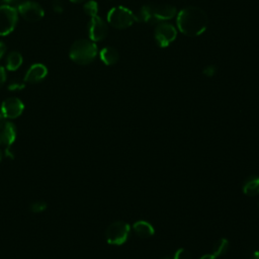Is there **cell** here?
Here are the masks:
<instances>
[{"label": "cell", "mask_w": 259, "mask_h": 259, "mask_svg": "<svg viewBox=\"0 0 259 259\" xmlns=\"http://www.w3.org/2000/svg\"><path fill=\"white\" fill-rule=\"evenodd\" d=\"M176 23L178 29L187 36L200 35L207 27L206 13L199 7L188 6L179 11Z\"/></svg>", "instance_id": "1"}, {"label": "cell", "mask_w": 259, "mask_h": 259, "mask_svg": "<svg viewBox=\"0 0 259 259\" xmlns=\"http://www.w3.org/2000/svg\"><path fill=\"white\" fill-rule=\"evenodd\" d=\"M176 14V8L166 3H148L141 7L136 14V20L148 24H159L161 21L169 20Z\"/></svg>", "instance_id": "2"}, {"label": "cell", "mask_w": 259, "mask_h": 259, "mask_svg": "<svg viewBox=\"0 0 259 259\" xmlns=\"http://www.w3.org/2000/svg\"><path fill=\"white\" fill-rule=\"evenodd\" d=\"M97 55V47L92 40L79 39L70 48V59L78 65H88L94 61Z\"/></svg>", "instance_id": "3"}, {"label": "cell", "mask_w": 259, "mask_h": 259, "mask_svg": "<svg viewBox=\"0 0 259 259\" xmlns=\"http://www.w3.org/2000/svg\"><path fill=\"white\" fill-rule=\"evenodd\" d=\"M107 21L111 26L117 29H124L130 27L137 20L136 15L128 8L116 6L108 11Z\"/></svg>", "instance_id": "4"}, {"label": "cell", "mask_w": 259, "mask_h": 259, "mask_svg": "<svg viewBox=\"0 0 259 259\" xmlns=\"http://www.w3.org/2000/svg\"><path fill=\"white\" fill-rule=\"evenodd\" d=\"M131 233V227L127 223L117 221L111 223L105 232V238L110 245H122L126 242Z\"/></svg>", "instance_id": "5"}, {"label": "cell", "mask_w": 259, "mask_h": 259, "mask_svg": "<svg viewBox=\"0 0 259 259\" xmlns=\"http://www.w3.org/2000/svg\"><path fill=\"white\" fill-rule=\"evenodd\" d=\"M18 19V11L10 5L0 6V35L9 34L15 27Z\"/></svg>", "instance_id": "6"}, {"label": "cell", "mask_w": 259, "mask_h": 259, "mask_svg": "<svg viewBox=\"0 0 259 259\" xmlns=\"http://www.w3.org/2000/svg\"><path fill=\"white\" fill-rule=\"evenodd\" d=\"M155 40L161 48L168 47L177 36V30L171 23L161 22L155 28Z\"/></svg>", "instance_id": "7"}, {"label": "cell", "mask_w": 259, "mask_h": 259, "mask_svg": "<svg viewBox=\"0 0 259 259\" xmlns=\"http://www.w3.org/2000/svg\"><path fill=\"white\" fill-rule=\"evenodd\" d=\"M17 11L25 20L29 22H36L40 20L45 15L42 7L33 1H24L20 3L18 5Z\"/></svg>", "instance_id": "8"}, {"label": "cell", "mask_w": 259, "mask_h": 259, "mask_svg": "<svg viewBox=\"0 0 259 259\" xmlns=\"http://www.w3.org/2000/svg\"><path fill=\"white\" fill-rule=\"evenodd\" d=\"M108 27L106 22L99 16L91 17L88 25L89 37L92 41H100L107 35Z\"/></svg>", "instance_id": "9"}, {"label": "cell", "mask_w": 259, "mask_h": 259, "mask_svg": "<svg viewBox=\"0 0 259 259\" xmlns=\"http://www.w3.org/2000/svg\"><path fill=\"white\" fill-rule=\"evenodd\" d=\"M24 109L22 101L16 97H9L1 104V114L5 118H16Z\"/></svg>", "instance_id": "10"}, {"label": "cell", "mask_w": 259, "mask_h": 259, "mask_svg": "<svg viewBox=\"0 0 259 259\" xmlns=\"http://www.w3.org/2000/svg\"><path fill=\"white\" fill-rule=\"evenodd\" d=\"M16 139V127L11 122L3 118L0 120V146L6 150L10 149V146Z\"/></svg>", "instance_id": "11"}, {"label": "cell", "mask_w": 259, "mask_h": 259, "mask_svg": "<svg viewBox=\"0 0 259 259\" xmlns=\"http://www.w3.org/2000/svg\"><path fill=\"white\" fill-rule=\"evenodd\" d=\"M48 74V69L42 64L32 65L26 72L23 81L25 83H37L46 78Z\"/></svg>", "instance_id": "12"}, {"label": "cell", "mask_w": 259, "mask_h": 259, "mask_svg": "<svg viewBox=\"0 0 259 259\" xmlns=\"http://www.w3.org/2000/svg\"><path fill=\"white\" fill-rule=\"evenodd\" d=\"M100 59L105 65L112 66L118 62L119 54L114 48L105 47L100 52Z\"/></svg>", "instance_id": "13"}, {"label": "cell", "mask_w": 259, "mask_h": 259, "mask_svg": "<svg viewBox=\"0 0 259 259\" xmlns=\"http://www.w3.org/2000/svg\"><path fill=\"white\" fill-rule=\"evenodd\" d=\"M135 233L140 237V238H149L154 235V228L153 226L146 222V221H138L134 224L133 226Z\"/></svg>", "instance_id": "14"}, {"label": "cell", "mask_w": 259, "mask_h": 259, "mask_svg": "<svg viewBox=\"0 0 259 259\" xmlns=\"http://www.w3.org/2000/svg\"><path fill=\"white\" fill-rule=\"evenodd\" d=\"M243 192L248 196H255L259 194V177L252 176L248 178L243 185Z\"/></svg>", "instance_id": "15"}, {"label": "cell", "mask_w": 259, "mask_h": 259, "mask_svg": "<svg viewBox=\"0 0 259 259\" xmlns=\"http://www.w3.org/2000/svg\"><path fill=\"white\" fill-rule=\"evenodd\" d=\"M22 62H23V59H22V56L20 55V53L15 52V51L10 52L7 56L6 68L9 71H15L22 65Z\"/></svg>", "instance_id": "16"}, {"label": "cell", "mask_w": 259, "mask_h": 259, "mask_svg": "<svg viewBox=\"0 0 259 259\" xmlns=\"http://www.w3.org/2000/svg\"><path fill=\"white\" fill-rule=\"evenodd\" d=\"M228 248H229V241L227 239H220L214 243L211 254L218 258L224 255L227 252Z\"/></svg>", "instance_id": "17"}, {"label": "cell", "mask_w": 259, "mask_h": 259, "mask_svg": "<svg viewBox=\"0 0 259 259\" xmlns=\"http://www.w3.org/2000/svg\"><path fill=\"white\" fill-rule=\"evenodd\" d=\"M83 9L85 11V13L91 17L93 16H96L97 15V12H98V4L96 1L94 0H89L87 1L84 6H83Z\"/></svg>", "instance_id": "18"}, {"label": "cell", "mask_w": 259, "mask_h": 259, "mask_svg": "<svg viewBox=\"0 0 259 259\" xmlns=\"http://www.w3.org/2000/svg\"><path fill=\"white\" fill-rule=\"evenodd\" d=\"M47 208V203L45 201H34L29 205V209L32 212H41Z\"/></svg>", "instance_id": "19"}, {"label": "cell", "mask_w": 259, "mask_h": 259, "mask_svg": "<svg viewBox=\"0 0 259 259\" xmlns=\"http://www.w3.org/2000/svg\"><path fill=\"white\" fill-rule=\"evenodd\" d=\"M25 86V82L21 81L19 79H14L8 84V89L10 91H15V90H21Z\"/></svg>", "instance_id": "20"}, {"label": "cell", "mask_w": 259, "mask_h": 259, "mask_svg": "<svg viewBox=\"0 0 259 259\" xmlns=\"http://www.w3.org/2000/svg\"><path fill=\"white\" fill-rule=\"evenodd\" d=\"M172 259H191V257H190V253L186 249L180 248L176 251Z\"/></svg>", "instance_id": "21"}, {"label": "cell", "mask_w": 259, "mask_h": 259, "mask_svg": "<svg viewBox=\"0 0 259 259\" xmlns=\"http://www.w3.org/2000/svg\"><path fill=\"white\" fill-rule=\"evenodd\" d=\"M52 7H53V10L57 13H61L63 11V3L61 0H53Z\"/></svg>", "instance_id": "22"}, {"label": "cell", "mask_w": 259, "mask_h": 259, "mask_svg": "<svg viewBox=\"0 0 259 259\" xmlns=\"http://www.w3.org/2000/svg\"><path fill=\"white\" fill-rule=\"evenodd\" d=\"M215 72H217V69H215V67L212 66V65H208V66H206V67L203 69V74L206 75V76H208V77L213 76V75L215 74Z\"/></svg>", "instance_id": "23"}, {"label": "cell", "mask_w": 259, "mask_h": 259, "mask_svg": "<svg viewBox=\"0 0 259 259\" xmlns=\"http://www.w3.org/2000/svg\"><path fill=\"white\" fill-rule=\"evenodd\" d=\"M5 81H6V73L4 68L0 66V88L4 85Z\"/></svg>", "instance_id": "24"}, {"label": "cell", "mask_w": 259, "mask_h": 259, "mask_svg": "<svg viewBox=\"0 0 259 259\" xmlns=\"http://www.w3.org/2000/svg\"><path fill=\"white\" fill-rule=\"evenodd\" d=\"M5 53H6V46L3 41L0 40V59L5 55Z\"/></svg>", "instance_id": "25"}, {"label": "cell", "mask_w": 259, "mask_h": 259, "mask_svg": "<svg viewBox=\"0 0 259 259\" xmlns=\"http://www.w3.org/2000/svg\"><path fill=\"white\" fill-rule=\"evenodd\" d=\"M199 259H218V258L214 257L212 254H205V255H202Z\"/></svg>", "instance_id": "26"}, {"label": "cell", "mask_w": 259, "mask_h": 259, "mask_svg": "<svg viewBox=\"0 0 259 259\" xmlns=\"http://www.w3.org/2000/svg\"><path fill=\"white\" fill-rule=\"evenodd\" d=\"M251 259H259V251H255V252L252 254Z\"/></svg>", "instance_id": "27"}, {"label": "cell", "mask_w": 259, "mask_h": 259, "mask_svg": "<svg viewBox=\"0 0 259 259\" xmlns=\"http://www.w3.org/2000/svg\"><path fill=\"white\" fill-rule=\"evenodd\" d=\"M5 3H7V4H12V3H16L17 1H19V0H3Z\"/></svg>", "instance_id": "28"}, {"label": "cell", "mask_w": 259, "mask_h": 259, "mask_svg": "<svg viewBox=\"0 0 259 259\" xmlns=\"http://www.w3.org/2000/svg\"><path fill=\"white\" fill-rule=\"evenodd\" d=\"M70 1H72V2H74V3H81V2H83L84 0H70Z\"/></svg>", "instance_id": "29"}, {"label": "cell", "mask_w": 259, "mask_h": 259, "mask_svg": "<svg viewBox=\"0 0 259 259\" xmlns=\"http://www.w3.org/2000/svg\"><path fill=\"white\" fill-rule=\"evenodd\" d=\"M2 156H3V154H2V151L0 150V161L2 160Z\"/></svg>", "instance_id": "30"}, {"label": "cell", "mask_w": 259, "mask_h": 259, "mask_svg": "<svg viewBox=\"0 0 259 259\" xmlns=\"http://www.w3.org/2000/svg\"><path fill=\"white\" fill-rule=\"evenodd\" d=\"M163 259H172V258H169V257H164Z\"/></svg>", "instance_id": "31"}]
</instances>
